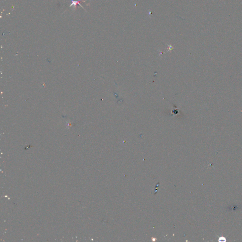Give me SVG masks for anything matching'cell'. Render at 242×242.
Masks as SVG:
<instances>
[{
	"mask_svg": "<svg viewBox=\"0 0 242 242\" xmlns=\"http://www.w3.org/2000/svg\"><path fill=\"white\" fill-rule=\"evenodd\" d=\"M71 1H72V4H71V5H70V7L71 6H74V8H75V7H76L77 5L79 4L80 6H81V7L83 8V6H81V5H80V0H71Z\"/></svg>",
	"mask_w": 242,
	"mask_h": 242,
	"instance_id": "obj_1",
	"label": "cell"
},
{
	"mask_svg": "<svg viewBox=\"0 0 242 242\" xmlns=\"http://www.w3.org/2000/svg\"><path fill=\"white\" fill-rule=\"evenodd\" d=\"M217 236L218 238V242H225L227 241V239L224 236H219L218 235H217Z\"/></svg>",
	"mask_w": 242,
	"mask_h": 242,
	"instance_id": "obj_2",
	"label": "cell"
}]
</instances>
